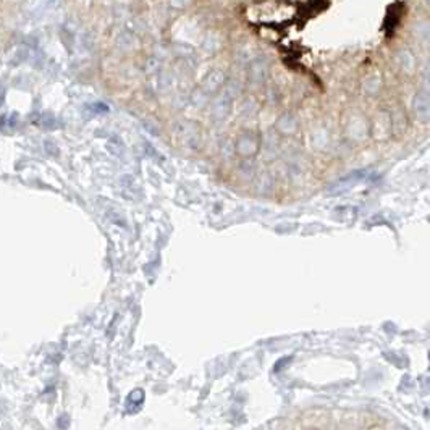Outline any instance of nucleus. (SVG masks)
<instances>
[{"label": "nucleus", "mask_w": 430, "mask_h": 430, "mask_svg": "<svg viewBox=\"0 0 430 430\" xmlns=\"http://www.w3.org/2000/svg\"><path fill=\"white\" fill-rule=\"evenodd\" d=\"M396 7H398V3H394V5H392V7H390L387 18H385V25H383V30L387 31V36L388 37L393 36L394 28L398 26L401 16H403V10H396Z\"/></svg>", "instance_id": "1"}]
</instances>
